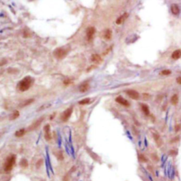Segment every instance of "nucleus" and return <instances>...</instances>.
Listing matches in <instances>:
<instances>
[{
  "mask_svg": "<svg viewBox=\"0 0 181 181\" xmlns=\"http://www.w3.org/2000/svg\"><path fill=\"white\" fill-rule=\"evenodd\" d=\"M89 89V84L88 82H84L80 86L79 91L81 92H86Z\"/></svg>",
  "mask_w": 181,
  "mask_h": 181,
  "instance_id": "15",
  "label": "nucleus"
},
{
  "mask_svg": "<svg viewBox=\"0 0 181 181\" xmlns=\"http://www.w3.org/2000/svg\"><path fill=\"white\" fill-rule=\"evenodd\" d=\"M142 109L143 112L146 114V115H149V106L146 104H142Z\"/></svg>",
  "mask_w": 181,
  "mask_h": 181,
  "instance_id": "20",
  "label": "nucleus"
},
{
  "mask_svg": "<svg viewBox=\"0 0 181 181\" xmlns=\"http://www.w3.org/2000/svg\"><path fill=\"white\" fill-rule=\"evenodd\" d=\"M115 101H116L117 103H119L120 104L122 105V106H129V102L127 100H126L125 99H124L121 96L117 97L116 99H115Z\"/></svg>",
  "mask_w": 181,
  "mask_h": 181,
  "instance_id": "9",
  "label": "nucleus"
},
{
  "mask_svg": "<svg viewBox=\"0 0 181 181\" xmlns=\"http://www.w3.org/2000/svg\"><path fill=\"white\" fill-rule=\"evenodd\" d=\"M72 111H73V109L72 108H68L66 110H65V111L62 114V116H61V119L62 121H66L69 117L71 116L72 114Z\"/></svg>",
  "mask_w": 181,
  "mask_h": 181,
  "instance_id": "5",
  "label": "nucleus"
},
{
  "mask_svg": "<svg viewBox=\"0 0 181 181\" xmlns=\"http://www.w3.org/2000/svg\"><path fill=\"white\" fill-rule=\"evenodd\" d=\"M128 17V13H125L124 14H122L121 16H120L116 20V23L117 25H120V24H122L123 22H124V21Z\"/></svg>",
  "mask_w": 181,
  "mask_h": 181,
  "instance_id": "12",
  "label": "nucleus"
},
{
  "mask_svg": "<svg viewBox=\"0 0 181 181\" xmlns=\"http://www.w3.org/2000/svg\"><path fill=\"white\" fill-rule=\"evenodd\" d=\"M44 131H45V138L46 140H50L52 139V135L50 132V125H46L44 127Z\"/></svg>",
  "mask_w": 181,
  "mask_h": 181,
  "instance_id": "6",
  "label": "nucleus"
},
{
  "mask_svg": "<svg viewBox=\"0 0 181 181\" xmlns=\"http://www.w3.org/2000/svg\"><path fill=\"white\" fill-rule=\"evenodd\" d=\"M178 96L177 94H174L172 97H171V99H170V102L171 103L173 104V105H176L178 103Z\"/></svg>",
  "mask_w": 181,
  "mask_h": 181,
  "instance_id": "19",
  "label": "nucleus"
},
{
  "mask_svg": "<svg viewBox=\"0 0 181 181\" xmlns=\"http://www.w3.org/2000/svg\"><path fill=\"white\" fill-rule=\"evenodd\" d=\"M171 73V71L170 70L166 69V70H163L160 72V75L161 76H168Z\"/></svg>",
  "mask_w": 181,
  "mask_h": 181,
  "instance_id": "24",
  "label": "nucleus"
},
{
  "mask_svg": "<svg viewBox=\"0 0 181 181\" xmlns=\"http://www.w3.org/2000/svg\"><path fill=\"white\" fill-rule=\"evenodd\" d=\"M54 56L58 59H62L64 57L66 56L67 52L64 48H57L54 51Z\"/></svg>",
  "mask_w": 181,
  "mask_h": 181,
  "instance_id": "4",
  "label": "nucleus"
},
{
  "mask_svg": "<svg viewBox=\"0 0 181 181\" xmlns=\"http://www.w3.org/2000/svg\"><path fill=\"white\" fill-rule=\"evenodd\" d=\"M96 33V29L94 27H89L87 30H86V36H87V39L89 41H90L93 39V35Z\"/></svg>",
  "mask_w": 181,
  "mask_h": 181,
  "instance_id": "8",
  "label": "nucleus"
},
{
  "mask_svg": "<svg viewBox=\"0 0 181 181\" xmlns=\"http://www.w3.org/2000/svg\"><path fill=\"white\" fill-rule=\"evenodd\" d=\"M112 38V31L110 29H107L104 31L103 33V38L104 39L109 40Z\"/></svg>",
  "mask_w": 181,
  "mask_h": 181,
  "instance_id": "14",
  "label": "nucleus"
},
{
  "mask_svg": "<svg viewBox=\"0 0 181 181\" xmlns=\"http://www.w3.org/2000/svg\"><path fill=\"white\" fill-rule=\"evenodd\" d=\"M43 121V118H40V119L38 120H37L36 121H35L30 127H29V128L28 130H33L36 129L41 124V123H42V121Z\"/></svg>",
  "mask_w": 181,
  "mask_h": 181,
  "instance_id": "10",
  "label": "nucleus"
},
{
  "mask_svg": "<svg viewBox=\"0 0 181 181\" xmlns=\"http://www.w3.org/2000/svg\"><path fill=\"white\" fill-rule=\"evenodd\" d=\"M90 102V99H83V100H81V101H80L78 104H81V105H85V104H89Z\"/></svg>",
  "mask_w": 181,
  "mask_h": 181,
  "instance_id": "25",
  "label": "nucleus"
},
{
  "mask_svg": "<svg viewBox=\"0 0 181 181\" xmlns=\"http://www.w3.org/2000/svg\"><path fill=\"white\" fill-rule=\"evenodd\" d=\"M20 166L22 167V168H26L28 167V161L25 159H23L21 162H20Z\"/></svg>",
  "mask_w": 181,
  "mask_h": 181,
  "instance_id": "22",
  "label": "nucleus"
},
{
  "mask_svg": "<svg viewBox=\"0 0 181 181\" xmlns=\"http://www.w3.org/2000/svg\"><path fill=\"white\" fill-rule=\"evenodd\" d=\"M15 162H16V156L12 155L9 157H8L4 164V170L6 172L12 170L13 167V165L15 164Z\"/></svg>",
  "mask_w": 181,
  "mask_h": 181,
  "instance_id": "2",
  "label": "nucleus"
},
{
  "mask_svg": "<svg viewBox=\"0 0 181 181\" xmlns=\"http://www.w3.org/2000/svg\"><path fill=\"white\" fill-rule=\"evenodd\" d=\"M18 116H19V112H18V111H15L13 114L11 115V116H10V120H12V121L15 120V119H16Z\"/></svg>",
  "mask_w": 181,
  "mask_h": 181,
  "instance_id": "23",
  "label": "nucleus"
},
{
  "mask_svg": "<svg viewBox=\"0 0 181 181\" xmlns=\"http://www.w3.org/2000/svg\"><path fill=\"white\" fill-rule=\"evenodd\" d=\"M33 101H34V99H28V100H26L25 102H24L23 103L21 104V105H20V106L21 107H24V106H26L27 105H29V104H30L32 103V102H33Z\"/></svg>",
  "mask_w": 181,
  "mask_h": 181,
  "instance_id": "21",
  "label": "nucleus"
},
{
  "mask_svg": "<svg viewBox=\"0 0 181 181\" xmlns=\"http://www.w3.org/2000/svg\"><path fill=\"white\" fill-rule=\"evenodd\" d=\"M33 78L30 76H27L24 78L19 83H18V90L21 92H25L28 90L32 83Z\"/></svg>",
  "mask_w": 181,
  "mask_h": 181,
  "instance_id": "1",
  "label": "nucleus"
},
{
  "mask_svg": "<svg viewBox=\"0 0 181 181\" xmlns=\"http://www.w3.org/2000/svg\"><path fill=\"white\" fill-rule=\"evenodd\" d=\"M25 133H26V130L24 129V128H22V129L17 130L16 132V133H15V135L16 137H21L24 136L25 135Z\"/></svg>",
  "mask_w": 181,
  "mask_h": 181,
  "instance_id": "18",
  "label": "nucleus"
},
{
  "mask_svg": "<svg viewBox=\"0 0 181 181\" xmlns=\"http://www.w3.org/2000/svg\"><path fill=\"white\" fill-rule=\"evenodd\" d=\"M126 92H127V94L132 99H138L139 98V94L136 90H127Z\"/></svg>",
  "mask_w": 181,
  "mask_h": 181,
  "instance_id": "7",
  "label": "nucleus"
},
{
  "mask_svg": "<svg viewBox=\"0 0 181 181\" xmlns=\"http://www.w3.org/2000/svg\"><path fill=\"white\" fill-rule=\"evenodd\" d=\"M91 61L93 62H95V63H101L103 61V59L101 57V56H99L98 54H93L91 56Z\"/></svg>",
  "mask_w": 181,
  "mask_h": 181,
  "instance_id": "11",
  "label": "nucleus"
},
{
  "mask_svg": "<svg viewBox=\"0 0 181 181\" xmlns=\"http://www.w3.org/2000/svg\"><path fill=\"white\" fill-rule=\"evenodd\" d=\"M156 176L158 177L159 176V171L158 170H156Z\"/></svg>",
  "mask_w": 181,
  "mask_h": 181,
  "instance_id": "28",
  "label": "nucleus"
},
{
  "mask_svg": "<svg viewBox=\"0 0 181 181\" xmlns=\"http://www.w3.org/2000/svg\"><path fill=\"white\" fill-rule=\"evenodd\" d=\"M2 135H3V132H0V137L2 136Z\"/></svg>",
  "mask_w": 181,
  "mask_h": 181,
  "instance_id": "29",
  "label": "nucleus"
},
{
  "mask_svg": "<svg viewBox=\"0 0 181 181\" xmlns=\"http://www.w3.org/2000/svg\"><path fill=\"white\" fill-rule=\"evenodd\" d=\"M166 170H167V178H169L170 180L173 181L175 178V168L172 166L170 162H169L168 165H166Z\"/></svg>",
  "mask_w": 181,
  "mask_h": 181,
  "instance_id": "3",
  "label": "nucleus"
},
{
  "mask_svg": "<svg viewBox=\"0 0 181 181\" xmlns=\"http://www.w3.org/2000/svg\"><path fill=\"white\" fill-rule=\"evenodd\" d=\"M176 82L178 83V84H181V77H178L176 79Z\"/></svg>",
  "mask_w": 181,
  "mask_h": 181,
  "instance_id": "27",
  "label": "nucleus"
},
{
  "mask_svg": "<svg viewBox=\"0 0 181 181\" xmlns=\"http://www.w3.org/2000/svg\"><path fill=\"white\" fill-rule=\"evenodd\" d=\"M170 10H171V12L174 15H178V13H180V9H179L178 6L177 4H175L171 5Z\"/></svg>",
  "mask_w": 181,
  "mask_h": 181,
  "instance_id": "13",
  "label": "nucleus"
},
{
  "mask_svg": "<svg viewBox=\"0 0 181 181\" xmlns=\"http://www.w3.org/2000/svg\"><path fill=\"white\" fill-rule=\"evenodd\" d=\"M142 172L144 173V175L146 176V178H147V180L149 181H154V179H153V178H152V176H151V175L148 172V170H146L145 168H142Z\"/></svg>",
  "mask_w": 181,
  "mask_h": 181,
  "instance_id": "17",
  "label": "nucleus"
},
{
  "mask_svg": "<svg viewBox=\"0 0 181 181\" xmlns=\"http://www.w3.org/2000/svg\"><path fill=\"white\" fill-rule=\"evenodd\" d=\"M71 82H72V81L69 79H66V80H65V81H64V83H65V85H69Z\"/></svg>",
  "mask_w": 181,
  "mask_h": 181,
  "instance_id": "26",
  "label": "nucleus"
},
{
  "mask_svg": "<svg viewBox=\"0 0 181 181\" xmlns=\"http://www.w3.org/2000/svg\"><path fill=\"white\" fill-rule=\"evenodd\" d=\"M181 57V49H177L175 50L172 54V58L173 59H178Z\"/></svg>",
  "mask_w": 181,
  "mask_h": 181,
  "instance_id": "16",
  "label": "nucleus"
}]
</instances>
